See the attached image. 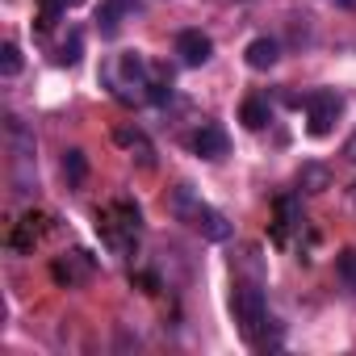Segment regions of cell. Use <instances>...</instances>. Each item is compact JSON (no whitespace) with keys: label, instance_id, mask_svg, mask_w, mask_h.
Wrapping results in <instances>:
<instances>
[{"label":"cell","instance_id":"1","mask_svg":"<svg viewBox=\"0 0 356 356\" xmlns=\"http://www.w3.org/2000/svg\"><path fill=\"white\" fill-rule=\"evenodd\" d=\"M101 80H105V88H109L122 105H143V101H151V80H147V63H143L138 51L113 55V59L101 67Z\"/></svg>","mask_w":356,"mask_h":356},{"label":"cell","instance_id":"2","mask_svg":"<svg viewBox=\"0 0 356 356\" xmlns=\"http://www.w3.org/2000/svg\"><path fill=\"white\" fill-rule=\"evenodd\" d=\"M168 210H172V218H176V222H189L202 239H214V243L231 239V222H227L214 206H206L189 185H176V189L168 193Z\"/></svg>","mask_w":356,"mask_h":356},{"label":"cell","instance_id":"3","mask_svg":"<svg viewBox=\"0 0 356 356\" xmlns=\"http://www.w3.org/2000/svg\"><path fill=\"white\" fill-rule=\"evenodd\" d=\"M97 231H101V239H105L109 252L130 256V252H134V239H138V231H143V214H138L134 202L118 197L113 206H105V210L97 214Z\"/></svg>","mask_w":356,"mask_h":356},{"label":"cell","instance_id":"4","mask_svg":"<svg viewBox=\"0 0 356 356\" xmlns=\"http://www.w3.org/2000/svg\"><path fill=\"white\" fill-rule=\"evenodd\" d=\"M5 143H9V168H13V189L22 197L34 193V130L22 118H5Z\"/></svg>","mask_w":356,"mask_h":356},{"label":"cell","instance_id":"5","mask_svg":"<svg viewBox=\"0 0 356 356\" xmlns=\"http://www.w3.org/2000/svg\"><path fill=\"white\" fill-rule=\"evenodd\" d=\"M231 310H235L239 331H243L252 343H260V327L268 323V306H264V289H260V281H239L235 293H231Z\"/></svg>","mask_w":356,"mask_h":356},{"label":"cell","instance_id":"6","mask_svg":"<svg viewBox=\"0 0 356 356\" xmlns=\"http://www.w3.org/2000/svg\"><path fill=\"white\" fill-rule=\"evenodd\" d=\"M302 105H306V130L314 138H327L331 126H335V118H339V109H343L339 92H331V88H318V92L302 97Z\"/></svg>","mask_w":356,"mask_h":356},{"label":"cell","instance_id":"7","mask_svg":"<svg viewBox=\"0 0 356 356\" xmlns=\"http://www.w3.org/2000/svg\"><path fill=\"white\" fill-rule=\"evenodd\" d=\"M176 55H181L185 67H202V63H210L214 42H210V34H202V30H181V34H176Z\"/></svg>","mask_w":356,"mask_h":356},{"label":"cell","instance_id":"8","mask_svg":"<svg viewBox=\"0 0 356 356\" xmlns=\"http://www.w3.org/2000/svg\"><path fill=\"white\" fill-rule=\"evenodd\" d=\"M189 147H193V155H202V159H222L227 147H231V138H227L222 126L206 122V126H197V130L189 134Z\"/></svg>","mask_w":356,"mask_h":356},{"label":"cell","instance_id":"9","mask_svg":"<svg viewBox=\"0 0 356 356\" xmlns=\"http://www.w3.org/2000/svg\"><path fill=\"white\" fill-rule=\"evenodd\" d=\"M92 268H97V260H92L88 252H72V256H63V260L51 264V277H55L59 285H84V281L92 277Z\"/></svg>","mask_w":356,"mask_h":356},{"label":"cell","instance_id":"10","mask_svg":"<svg viewBox=\"0 0 356 356\" xmlns=\"http://www.w3.org/2000/svg\"><path fill=\"white\" fill-rule=\"evenodd\" d=\"M113 138H118V143H122V147H126V151H130V155H134L143 168H155V147H151V138H147L143 130H130V126H122Z\"/></svg>","mask_w":356,"mask_h":356},{"label":"cell","instance_id":"11","mask_svg":"<svg viewBox=\"0 0 356 356\" xmlns=\"http://www.w3.org/2000/svg\"><path fill=\"white\" fill-rule=\"evenodd\" d=\"M243 55H248V67H256V72H268V67L277 63V55H281V51H277V42H273V38H252Z\"/></svg>","mask_w":356,"mask_h":356},{"label":"cell","instance_id":"12","mask_svg":"<svg viewBox=\"0 0 356 356\" xmlns=\"http://www.w3.org/2000/svg\"><path fill=\"white\" fill-rule=\"evenodd\" d=\"M323 189H331V172L323 163H302V172H298V193H323Z\"/></svg>","mask_w":356,"mask_h":356},{"label":"cell","instance_id":"13","mask_svg":"<svg viewBox=\"0 0 356 356\" xmlns=\"http://www.w3.org/2000/svg\"><path fill=\"white\" fill-rule=\"evenodd\" d=\"M63 176H67V185H72V189H80V185L88 181V155H84L80 147L63 151Z\"/></svg>","mask_w":356,"mask_h":356},{"label":"cell","instance_id":"14","mask_svg":"<svg viewBox=\"0 0 356 356\" xmlns=\"http://www.w3.org/2000/svg\"><path fill=\"white\" fill-rule=\"evenodd\" d=\"M239 118H243V126H248V130H264V126H268V118H273V109H268V101H264V97H248V101H243V109H239Z\"/></svg>","mask_w":356,"mask_h":356},{"label":"cell","instance_id":"15","mask_svg":"<svg viewBox=\"0 0 356 356\" xmlns=\"http://www.w3.org/2000/svg\"><path fill=\"white\" fill-rule=\"evenodd\" d=\"M34 222H38V218H22V222H17V231L9 235V248H13V252H30V248L42 239V227H34Z\"/></svg>","mask_w":356,"mask_h":356},{"label":"cell","instance_id":"16","mask_svg":"<svg viewBox=\"0 0 356 356\" xmlns=\"http://www.w3.org/2000/svg\"><path fill=\"white\" fill-rule=\"evenodd\" d=\"M335 273H339V281L356 293V248H348V252L335 256Z\"/></svg>","mask_w":356,"mask_h":356},{"label":"cell","instance_id":"17","mask_svg":"<svg viewBox=\"0 0 356 356\" xmlns=\"http://www.w3.org/2000/svg\"><path fill=\"white\" fill-rule=\"evenodd\" d=\"M80 51H84V38H80V30H72V38L59 47L55 63H59V67H72V63H80Z\"/></svg>","mask_w":356,"mask_h":356},{"label":"cell","instance_id":"18","mask_svg":"<svg viewBox=\"0 0 356 356\" xmlns=\"http://www.w3.org/2000/svg\"><path fill=\"white\" fill-rule=\"evenodd\" d=\"M63 9H67L63 0H42V13H38V30H42V34H47V30H55V22L63 17Z\"/></svg>","mask_w":356,"mask_h":356},{"label":"cell","instance_id":"19","mask_svg":"<svg viewBox=\"0 0 356 356\" xmlns=\"http://www.w3.org/2000/svg\"><path fill=\"white\" fill-rule=\"evenodd\" d=\"M0 72H5L9 80L22 72V51H17V42H5V51H0Z\"/></svg>","mask_w":356,"mask_h":356},{"label":"cell","instance_id":"20","mask_svg":"<svg viewBox=\"0 0 356 356\" xmlns=\"http://www.w3.org/2000/svg\"><path fill=\"white\" fill-rule=\"evenodd\" d=\"M343 159H348V163H356V130H352V134H348V143H343Z\"/></svg>","mask_w":356,"mask_h":356},{"label":"cell","instance_id":"21","mask_svg":"<svg viewBox=\"0 0 356 356\" xmlns=\"http://www.w3.org/2000/svg\"><path fill=\"white\" fill-rule=\"evenodd\" d=\"M63 5H67V9H72V5H80V0H63Z\"/></svg>","mask_w":356,"mask_h":356}]
</instances>
